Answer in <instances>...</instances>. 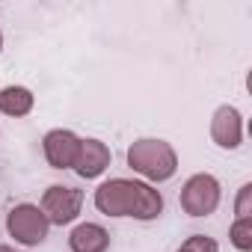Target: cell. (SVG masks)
Returning <instances> with one entry per match:
<instances>
[{
  "label": "cell",
  "mask_w": 252,
  "mask_h": 252,
  "mask_svg": "<svg viewBox=\"0 0 252 252\" xmlns=\"http://www.w3.org/2000/svg\"><path fill=\"white\" fill-rule=\"evenodd\" d=\"M211 137L220 149H237L240 137H243V125H240V113L234 107H220L211 119Z\"/></svg>",
  "instance_id": "7"
},
{
  "label": "cell",
  "mask_w": 252,
  "mask_h": 252,
  "mask_svg": "<svg viewBox=\"0 0 252 252\" xmlns=\"http://www.w3.org/2000/svg\"><path fill=\"white\" fill-rule=\"evenodd\" d=\"M80 205H83V193L77 187H63V184H54L45 190L42 196V214L48 217V222L54 225H68L77 214H80Z\"/></svg>",
  "instance_id": "5"
},
{
  "label": "cell",
  "mask_w": 252,
  "mask_h": 252,
  "mask_svg": "<svg viewBox=\"0 0 252 252\" xmlns=\"http://www.w3.org/2000/svg\"><path fill=\"white\" fill-rule=\"evenodd\" d=\"M0 252H15V249L12 246H0Z\"/></svg>",
  "instance_id": "14"
},
{
  "label": "cell",
  "mask_w": 252,
  "mask_h": 252,
  "mask_svg": "<svg viewBox=\"0 0 252 252\" xmlns=\"http://www.w3.org/2000/svg\"><path fill=\"white\" fill-rule=\"evenodd\" d=\"M220 205V181L214 175H193L181 190V208L190 217H208Z\"/></svg>",
  "instance_id": "4"
},
{
  "label": "cell",
  "mask_w": 252,
  "mask_h": 252,
  "mask_svg": "<svg viewBox=\"0 0 252 252\" xmlns=\"http://www.w3.org/2000/svg\"><path fill=\"white\" fill-rule=\"evenodd\" d=\"M6 228H9V234H12L18 243L36 246V243H42V240L48 237L51 222H48V217L42 214V208H36V205H18V208L9 211Z\"/></svg>",
  "instance_id": "3"
},
{
  "label": "cell",
  "mask_w": 252,
  "mask_h": 252,
  "mask_svg": "<svg viewBox=\"0 0 252 252\" xmlns=\"http://www.w3.org/2000/svg\"><path fill=\"white\" fill-rule=\"evenodd\" d=\"M0 45H3V36H0Z\"/></svg>",
  "instance_id": "15"
},
{
  "label": "cell",
  "mask_w": 252,
  "mask_h": 252,
  "mask_svg": "<svg viewBox=\"0 0 252 252\" xmlns=\"http://www.w3.org/2000/svg\"><path fill=\"white\" fill-rule=\"evenodd\" d=\"M33 110V92L24 86H6L0 92V113L6 116H27Z\"/></svg>",
  "instance_id": "10"
},
{
  "label": "cell",
  "mask_w": 252,
  "mask_h": 252,
  "mask_svg": "<svg viewBox=\"0 0 252 252\" xmlns=\"http://www.w3.org/2000/svg\"><path fill=\"white\" fill-rule=\"evenodd\" d=\"M110 166V149L101 140H80V152L74 160V172L80 178H98Z\"/></svg>",
  "instance_id": "8"
},
{
  "label": "cell",
  "mask_w": 252,
  "mask_h": 252,
  "mask_svg": "<svg viewBox=\"0 0 252 252\" xmlns=\"http://www.w3.org/2000/svg\"><path fill=\"white\" fill-rule=\"evenodd\" d=\"M95 205L107 217H137V220H155L163 211V199L155 187L128 178L104 181L95 190Z\"/></svg>",
  "instance_id": "1"
},
{
  "label": "cell",
  "mask_w": 252,
  "mask_h": 252,
  "mask_svg": "<svg viewBox=\"0 0 252 252\" xmlns=\"http://www.w3.org/2000/svg\"><path fill=\"white\" fill-rule=\"evenodd\" d=\"M231 243L240 249V252H249L252 249V217H240L234 225H231Z\"/></svg>",
  "instance_id": "11"
},
{
  "label": "cell",
  "mask_w": 252,
  "mask_h": 252,
  "mask_svg": "<svg viewBox=\"0 0 252 252\" xmlns=\"http://www.w3.org/2000/svg\"><path fill=\"white\" fill-rule=\"evenodd\" d=\"M68 246H71V252H107L110 234H107L101 225H95V222H80V225L71 231Z\"/></svg>",
  "instance_id": "9"
},
{
  "label": "cell",
  "mask_w": 252,
  "mask_h": 252,
  "mask_svg": "<svg viewBox=\"0 0 252 252\" xmlns=\"http://www.w3.org/2000/svg\"><path fill=\"white\" fill-rule=\"evenodd\" d=\"M249 199H252V184H243V187H240V196H237V220L252 214V208H249Z\"/></svg>",
  "instance_id": "13"
},
{
  "label": "cell",
  "mask_w": 252,
  "mask_h": 252,
  "mask_svg": "<svg viewBox=\"0 0 252 252\" xmlns=\"http://www.w3.org/2000/svg\"><path fill=\"white\" fill-rule=\"evenodd\" d=\"M80 152V140L71 131H51L45 137V158L54 169H74Z\"/></svg>",
  "instance_id": "6"
},
{
  "label": "cell",
  "mask_w": 252,
  "mask_h": 252,
  "mask_svg": "<svg viewBox=\"0 0 252 252\" xmlns=\"http://www.w3.org/2000/svg\"><path fill=\"white\" fill-rule=\"evenodd\" d=\"M128 163L134 172L146 175L149 181H166L178 169V158L172 146L163 140H137L128 149Z\"/></svg>",
  "instance_id": "2"
},
{
  "label": "cell",
  "mask_w": 252,
  "mask_h": 252,
  "mask_svg": "<svg viewBox=\"0 0 252 252\" xmlns=\"http://www.w3.org/2000/svg\"><path fill=\"white\" fill-rule=\"evenodd\" d=\"M178 252H220V246H217V240L214 237H205V234H193Z\"/></svg>",
  "instance_id": "12"
}]
</instances>
